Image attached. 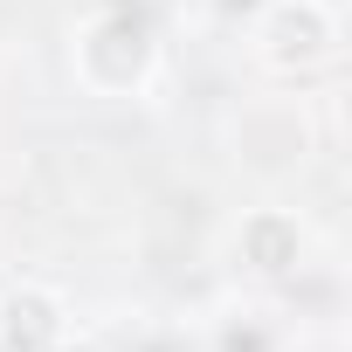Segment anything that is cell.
Returning <instances> with one entry per match:
<instances>
[{"instance_id": "cell-3", "label": "cell", "mask_w": 352, "mask_h": 352, "mask_svg": "<svg viewBox=\"0 0 352 352\" xmlns=\"http://www.w3.org/2000/svg\"><path fill=\"white\" fill-rule=\"evenodd\" d=\"M0 338H8L14 352H49L63 338V304L49 290H14L8 304H0Z\"/></svg>"}, {"instance_id": "cell-4", "label": "cell", "mask_w": 352, "mask_h": 352, "mask_svg": "<svg viewBox=\"0 0 352 352\" xmlns=\"http://www.w3.org/2000/svg\"><path fill=\"white\" fill-rule=\"evenodd\" d=\"M297 249H304V235H297V221L290 214H256V221H242V256L256 263V270H290L297 263Z\"/></svg>"}, {"instance_id": "cell-1", "label": "cell", "mask_w": 352, "mask_h": 352, "mask_svg": "<svg viewBox=\"0 0 352 352\" xmlns=\"http://www.w3.org/2000/svg\"><path fill=\"white\" fill-rule=\"evenodd\" d=\"M145 63H152V42H145V21H138V14H104V21H90L83 42H76V69H83V83L104 90V97L131 90V83L145 76Z\"/></svg>"}, {"instance_id": "cell-2", "label": "cell", "mask_w": 352, "mask_h": 352, "mask_svg": "<svg viewBox=\"0 0 352 352\" xmlns=\"http://www.w3.org/2000/svg\"><path fill=\"white\" fill-rule=\"evenodd\" d=\"M263 56L276 69H304L331 56V14L318 0H276V14L263 21Z\"/></svg>"}]
</instances>
